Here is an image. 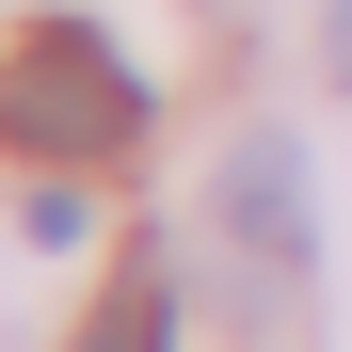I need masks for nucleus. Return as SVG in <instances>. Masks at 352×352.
Here are the masks:
<instances>
[{
	"label": "nucleus",
	"mask_w": 352,
	"mask_h": 352,
	"mask_svg": "<svg viewBox=\"0 0 352 352\" xmlns=\"http://www.w3.org/2000/svg\"><path fill=\"white\" fill-rule=\"evenodd\" d=\"M129 129H144V80L96 16H32L0 48V144L16 160H112Z\"/></svg>",
	"instance_id": "1"
},
{
	"label": "nucleus",
	"mask_w": 352,
	"mask_h": 352,
	"mask_svg": "<svg viewBox=\"0 0 352 352\" xmlns=\"http://www.w3.org/2000/svg\"><path fill=\"white\" fill-rule=\"evenodd\" d=\"M224 224H241L256 256H305V144H288V129L224 144Z\"/></svg>",
	"instance_id": "2"
},
{
	"label": "nucleus",
	"mask_w": 352,
	"mask_h": 352,
	"mask_svg": "<svg viewBox=\"0 0 352 352\" xmlns=\"http://www.w3.org/2000/svg\"><path fill=\"white\" fill-rule=\"evenodd\" d=\"M80 352H176V288H160V256H112V288H96Z\"/></svg>",
	"instance_id": "3"
}]
</instances>
